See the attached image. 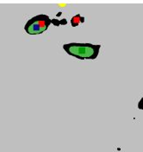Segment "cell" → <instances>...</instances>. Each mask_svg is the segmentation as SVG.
<instances>
[{
	"label": "cell",
	"instance_id": "obj_2",
	"mask_svg": "<svg viewBox=\"0 0 143 152\" xmlns=\"http://www.w3.org/2000/svg\"><path fill=\"white\" fill-rule=\"evenodd\" d=\"M51 23L52 19L48 15L40 14L29 19L24 26V30L29 35H39L46 31Z\"/></svg>",
	"mask_w": 143,
	"mask_h": 152
},
{
	"label": "cell",
	"instance_id": "obj_1",
	"mask_svg": "<svg viewBox=\"0 0 143 152\" xmlns=\"http://www.w3.org/2000/svg\"><path fill=\"white\" fill-rule=\"evenodd\" d=\"M101 45L89 42H70L63 45V49L71 56L79 60H94L98 56Z\"/></svg>",
	"mask_w": 143,
	"mask_h": 152
},
{
	"label": "cell",
	"instance_id": "obj_4",
	"mask_svg": "<svg viewBox=\"0 0 143 152\" xmlns=\"http://www.w3.org/2000/svg\"><path fill=\"white\" fill-rule=\"evenodd\" d=\"M137 107H138V109H140V110H142L143 111V97L142 98V99H141V100L139 101Z\"/></svg>",
	"mask_w": 143,
	"mask_h": 152
},
{
	"label": "cell",
	"instance_id": "obj_3",
	"mask_svg": "<svg viewBox=\"0 0 143 152\" xmlns=\"http://www.w3.org/2000/svg\"><path fill=\"white\" fill-rule=\"evenodd\" d=\"M85 23V18L82 17L80 14H78L76 16L73 17L71 19V25L73 27H77L79 23Z\"/></svg>",
	"mask_w": 143,
	"mask_h": 152
}]
</instances>
